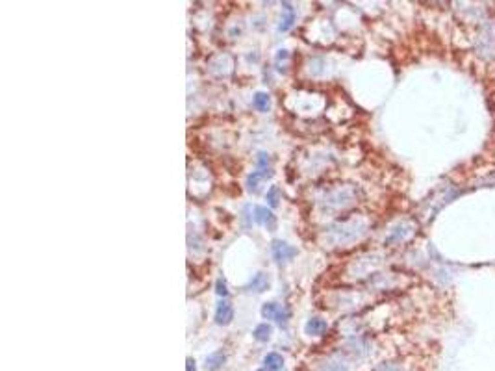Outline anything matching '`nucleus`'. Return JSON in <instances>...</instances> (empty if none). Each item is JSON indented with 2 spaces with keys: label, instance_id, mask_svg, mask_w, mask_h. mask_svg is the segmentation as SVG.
Returning a JSON list of instances; mask_svg holds the SVG:
<instances>
[{
  "label": "nucleus",
  "instance_id": "2",
  "mask_svg": "<svg viewBox=\"0 0 495 371\" xmlns=\"http://www.w3.org/2000/svg\"><path fill=\"white\" fill-rule=\"evenodd\" d=\"M479 50L482 56H495V32L493 26H484L479 38Z\"/></svg>",
  "mask_w": 495,
  "mask_h": 371
},
{
  "label": "nucleus",
  "instance_id": "6",
  "mask_svg": "<svg viewBox=\"0 0 495 371\" xmlns=\"http://www.w3.org/2000/svg\"><path fill=\"white\" fill-rule=\"evenodd\" d=\"M350 200H352V191L350 189H336V191H332L330 193V197H329V203L330 206H345V205H349Z\"/></svg>",
  "mask_w": 495,
  "mask_h": 371
},
{
  "label": "nucleus",
  "instance_id": "16",
  "mask_svg": "<svg viewBox=\"0 0 495 371\" xmlns=\"http://www.w3.org/2000/svg\"><path fill=\"white\" fill-rule=\"evenodd\" d=\"M267 200H269L271 206L278 205V188H276V186H273V188L267 191Z\"/></svg>",
  "mask_w": 495,
  "mask_h": 371
},
{
  "label": "nucleus",
  "instance_id": "5",
  "mask_svg": "<svg viewBox=\"0 0 495 371\" xmlns=\"http://www.w3.org/2000/svg\"><path fill=\"white\" fill-rule=\"evenodd\" d=\"M293 21H295V10L291 8L290 2H284V4H282V19H280L278 30H280V32L290 30L291 24H293Z\"/></svg>",
  "mask_w": 495,
  "mask_h": 371
},
{
  "label": "nucleus",
  "instance_id": "9",
  "mask_svg": "<svg viewBox=\"0 0 495 371\" xmlns=\"http://www.w3.org/2000/svg\"><path fill=\"white\" fill-rule=\"evenodd\" d=\"M225 355L217 351V353H211V355L206 356V369L208 371H217L223 364H225Z\"/></svg>",
  "mask_w": 495,
  "mask_h": 371
},
{
  "label": "nucleus",
  "instance_id": "10",
  "mask_svg": "<svg viewBox=\"0 0 495 371\" xmlns=\"http://www.w3.org/2000/svg\"><path fill=\"white\" fill-rule=\"evenodd\" d=\"M253 106L256 108L258 112H267V110H269V106H271L269 95H267V93H264V91H258L253 97Z\"/></svg>",
  "mask_w": 495,
  "mask_h": 371
},
{
  "label": "nucleus",
  "instance_id": "11",
  "mask_svg": "<svg viewBox=\"0 0 495 371\" xmlns=\"http://www.w3.org/2000/svg\"><path fill=\"white\" fill-rule=\"evenodd\" d=\"M264 366L269 371H278V369H282V366H284V360H282V356H280L278 353H269V355H265V358H264Z\"/></svg>",
  "mask_w": 495,
  "mask_h": 371
},
{
  "label": "nucleus",
  "instance_id": "18",
  "mask_svg": "<svg viewBox=\"0 0 495 371\" xmlns=\"http://www.w3.org/2000/svg\"><path fill=\"white\" fill-rule=\"evenodd\" d=\"M188 371H195V362L191 358H188Z\"/></svg>",
  "mask_w": 495,
  "mask_h": 371
},
{
  "label": "nucleus",
  "instance_id": "7",
  "mask_svg": "<svg viewBox=\"0 0 495 371\" xmlns=\"http://www.w3.org/2000/svg\"><path fill=\"white\" fill-rule=\"evenodd\" d=\"M269 288V277L265 273H258L254 275L253 280L247 284V290L249 291H256V293H262V291H265Z\"/></svg>",
  "mask_w": 495,
  "mask_h": 371
},
{
  "label": "nucleus",
  "instance_id": "4",
  "mask_svg": "<svg viewBox=\"0 0 495 371\" xmlns=\"http://www.w3.org/2000/svg\"><path fill=\"white\" fill-rule=\"evenodd\" d=\"M254 221L258 223V225H264L267 226V228H275V215H273V212H269L267 208H254Z\"/></svg>",
  "mask_w": 495,
  "mask_h": 371
},
{
  "label": "nucleus",
  "instance_id": "15",
  "mask_svg": "<svg viewBox=\"0 0 495 371\" xmlns=\"http://www.w3.org/2000/svg\"><path fill=\"white\" fill-rule=\"evenodd\" d=\"M319 371H349V369H347V366L341 364V362H327Z\"/></svg>",
  "mask_w": 495,
  "mask_h": 371
},
{
  "label": "nucleus",
  "instance_id": "1",
  "mask_svg": "<svg viewBox=\"0 0 495 371\" xmlns=\"http://www.w3.org/2000/svg\"><path fill=\"white\" fill-rule=\"evenodd\" d=\"M271 254H273L275 262H278V264H284V262H290V260L295 256L297 249H293L291 245H288L286 242H282V240H275V242L271 243Z\"/></svg>",
  "mask_w": 495,
  "mask_h": 371
},
{
  "label": "nucleus",
  "instance_id": "13",
  "mask_svg": "<svg viewBox=\"0 0 495 371\" xmlns=\"http://www.w3.org/2000/svg\"><path fill=\"white\" fill-rule=\"evenodd\" d=\"M264 177H267V173H262V171H254L251 177L247 178V188L249 191H258V184L260 180Z\"/></svg>",
  "mask_w": 495,
  "mask_h": 371
},
{
  "label": "nucleus",
  "instance_id": "17",
  "mask_svg": "<svg viewBox=\"0 0 495 371\" xmlns=\"http://www.w3.org/2000/svg\"><path fill=\"white\" fill-rule=\"evenodd\" d=\"M217 293H219V295H223V297H225L226 295V293H228V290H226V284H225V280H217Z\"/></svg>",
  "mask_w": 495,
  "mask_h": 371
},
{
  "label": "nucleus",
  "instance_id": "8",
  "mask_svg": "<svg viewBox=\"0 0 495 371\" xmlns=\"http://www.w3.org/2000/svg\"><path fill=\"white\" fill-rule=\"evenodd\" d=\"M327 328H329V325H327V321L321 318L308 319V323L304 325V330H306V334H310V336H321Z\"/></svg>",
  "mask_w": 495,
  "mask_h": 371
},
{
  "label": "nucleus",
  "instance_id": "14",
  "mask_svg": "<svg viewBox=\"0 0 495 371\" xmlns=\"http://www.w3.org/2000/svg\"><path fill=\"white\" fill-rule=\"evenodd\" d=\"M276 310H278V305L276 302H265L264 308H262V316L265 319H275Z\"/></svg>",
  "mask_w": 495,
  "mask_h": 371
},
{
  "label": "nucleus",
  "instance_id": "3",
  "mask_svg": "<svg viewBox=\"0 0 495 371\" xmlns=\"http://www.w3.org/2000/svg\"><path fill=\"white\" fill-rule=\"evenodd\" d=\"M234 319V308L228 301H221L216 310V323L217 325H228Z\"/></svg>",
  "mask_w": 495,
  "mask_h": 371
},
{
  "label": "nucleus",
  "instance_id": "12",
  "mask_svg": "<svg viewBox=\"0 0 495 371\" xmlns=\"http://www.w3.org/2000/svg\"><path fill=\"white\" fill-rule=\"evenodd\" d=\"M271 334H273V328L267 323H262L254 328V340H258V342H269Z\"/></svg>",
  "mask_w": 495,
  "mask_h": 371
}]
</instances>
